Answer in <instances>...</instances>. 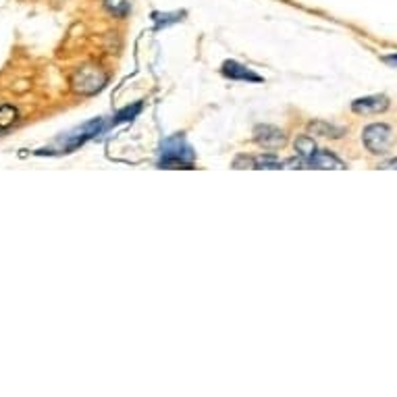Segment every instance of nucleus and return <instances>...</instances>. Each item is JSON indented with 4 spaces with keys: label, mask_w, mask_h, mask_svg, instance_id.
I'll list each match as a JSON object with an SVG mask.
<instances>
[{
    "label": "nucleus",
    "mask_w": 397,
    "mask_h": 397,
    "mask_svg": "<svg viewBox=\"0 0 397 397\" xmlns=\"http://www.w3.org/2000/svg\"><path fill=\"white\" fill-rule=\"evenodd\" d=\"M221 71L225 77H229V80H233V82H256V84L263 82L260 75H256V73L250 71L248 67L239 65L237 61H225Z\"/></svg>",
    "instance_id": "7"
},
{
    "label": "nucleus",
    "mask_w": 397,
    "mask_h": 397,
    "mask_svg": "<svg viewBox=\"0 0 397 397\" xmlns=\"http://www.w3.org/2000/svg\"><path fill=\"white\" fill-rule=\"evenodd\" d=\"M381 169H397V158L383 163V165H381Z\"/></svg>",
    "instance_id": "16"
},
{
    "label": "nucleus",
    "mask_w": 397,
    "mask_h": 397,
    "mask_svg": "<svg viewBox=\"0 0 397 397\" xmlns=\"http://www.w3.org/2000/svg\"><path fill=\"white\" fill-rule=\"evenodd\" d=\"M362 141L370 150V154H387L393 141V132L385 123H374L362 132Z\"/></svg>",
    "instance_id": "3"
},
{
    "label": "nucleus",
    "mask_w": 397,
    "mask_h": 397,
    "mask_svg": "<svg viewBox=\"0 0 397 397\" xmlns=\"http://www.w3.org/2000/svg\"><path fill=\"white\" fill-rule=\"evenodd\" d=\"M139 111H141V102H137V104H135L133 108L130 106V108L121 111V113H119V115H117V117L113 119V123H111V125H119V123H123V121H132L133 117H135V115H137Z\"/></svg>",
    "instance_id": "14"
},
{
    "label": "nucleus",
    "mask_w": 397,
    "mask_h": 397,
    "mask_svg": "<svg viewBox=\"0 0 397 397\" xmlns=\"http://www.w3.org/2000/svg\"><path fill=\"white\" fill-rule=\"evenodd\" d=\"M312 169H346V165L331 152H316L308 160Z\"/></svg>",
    "instance_id": "8"
},
{
    "label": "nucleus",
    "mask_w": 397,
    "mask_h": 397,
    "mask_svg": "<svg viewBox=\"0 0 397 397\" xmlns=\"http://www.w3.org/2000/svg\"><path fill=\"white\" fill-rule=\"evenodd\" d=\"M15 121H17V108L2 104L0 106V130H8Z\"/></svg>",
    "instance_id": "13"
},
{
    "label": "nucleus",
    "mask_w": 397,
    "mask_h": 397,
    "mask_svg": "<svg viewBox=\"0 0 397 397\" xmlns=\"http://www.w3.org/2000/svg\"><path fill=\"white\" fill-rule=\"evenodd\" d=\"M191 160H194V150L191 146L183 139V135H173L163 144V158H160V167L167 169H191Z\"/></svg>",
    "instance_id": "1"
},
{
    "label": "nucleus",
    "mask_w": 397,
    "mask_h": 397,
    "mask_svg": "<svg viewBox=\"0 0 397 397\" xmlns=\"http://www.w3.org/2000/svg\"><path fill=\"white\" fill-rule=\"evenodd\" d=\"M296 152H298L302 158L310 160V158L316 154V141H314V137H310V135L298 137V139H296Z\"/></svg>",
    "instance_id": "11"
},
{
    "label": "nucleus",
    "mask_w": 397,
    "mask_h": 397,
    "mask_svg": "<svg viewBox=\"0 0 397 397\" xmlns=\"http://www.w3.org/2000/svg\"><path fill=\"white\" fill-rule=\"evenodd\" d=\"M254 139H256V144H260L266 150H277L285 144L283 132L272 127V125H256L254 127Z\"/></svg>",
    "instance_id": "6"
},
{
    "label": "nucleus",
    "mask_w": 397,
    "mask_h": 397,
    "mask_svg": "<svg viewBox=\"0 0 397 397\" xmlns=\"http://www.w3.org/2000/svg\"><path fill=\"white\" fill-rule=\"evenodd\" d=\"M308 130L314 135H322V137H341L346 130H341V127H335V125H329V123H324V121H312L308 125Z\"/></svg>",
    "instance_id": "9"
},
{
    "label": "nucleus",
    "mask_w": 397,
    "mask_h": 397,
    "mask_svg": "<svg viewBox=\"0 0 397 397\" xmlns=\"http://www.w3.org/2000/svg\"><path fill=\"white\" fill-rule=\"evenodd\" d=\"M104 6L115 17H127L132 13V0H104Z\"/></svg>",
    "instance_id": "12"
},
{
    "label": "nucleus",
    "mask_w": 397,
    "mask_h": 397,
    "mask_svg": "<svg viewBox=\"0 0 397 397\" xmlns=\"http://www.w3.org/2000/svg\"><path fill=\"white\" fill-rule=\"evenodd\" d=\"M254 163H256V169H281L283 167L275 156H258Z\"/></svg>",
    "instance_id": "15"
},
{
    "label": "nucleus",
    "mask_w": 397,
    "mask_h": 397,
    "mask_svg": "<svg viewBox=\"0 0 397 397\" xmlns=\"http://www.w3.org/2000/svg\"><path fill=\"white\" fill-rule=\"evenodd\" d=\"M100 127H102V119H94V121L86 123L84 127H77V130L69 132L67 135H63V137L56 141V146H61L58 150L67 154V152L80 148L82 144H86L89 137H94L96 133L100 132Z\"/></svg>",
    "instance_id": "4"
},
{
    "label": "nucleus",
    "mask_w": 397,
    "mask_h": 397,
    "mask_svg": "<svg viewBox=\"0 0 397 397\" xmlns=\"http://www.w3.org/2000/svg\"><path fill=\"white\" fill-rule=\"evenodd\" d=\"M183 17H185L183 11H173V13H158V11H154L152 13V21L156 23V27H169L173 23L183 21Z\"/></svg>",
    "instance_id": "10"
},
{
    "label": "nucleus",
    "mask_w": 397,
    "mask_h": 397,
    "mask_svg": "<svg viewBox=\"0 0 397 397\" xmlns=\"http://www.w3.org/2000/svg\"><path fill=\"white\" fill-rule=\"evenodd\" d=\"M389 108V98L374 94V96H364L352 102V111L355 115H379Z\"/></svg>",
    "instance_id": "5"
},
{
    "label": "nucleus",
    "mask_w": 397,
    "mask_h": 397,
    "mask_svg": "<svg viewBox=\"0 0 397 397\" xmlns=\"http://www.w3.org/2000/svg\"><path fill=\"white\" fill-rule=\"evenodd\" d=\"M383 61H385V63H389V65H396L397 67V56H385Z\"/></svg>",
    "instance_id": "17"
},
{
    "label": "nucleus",
    "mask_w": 397,
    "mask_h": 397,
    "mask_svg": "<svg viewBox=\"0 0 397 397\" xmlns=\"http://www.w3.org/2000/svg\"><path fill=\"white\" fill-rule=\"evenodd\" d=\"M106 84V73L98 67H82L73 73L71 77V86L77 94H96L104 88Z\"/></svg>",
    "instance_id": "2"
}]
</instances>
